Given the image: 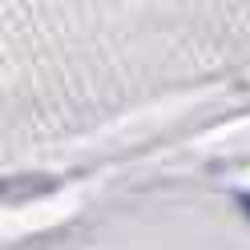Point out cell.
Here are the masks:
<instances>
[{
  "mask_svg": "<svg viewBox=\"0 0 250 250\" xmlns=\"http://www.w3.org/2000/svg\"><path fill=\"white\" fill-rule=\"evenodd\" d=\"M242 206H246V210H250V194H242Z\"/></svg>",
  "mask_w": 250,
  "mask_h": 250,
  "instance_id": "obj_1",
  "label": "cell"
}]
</instances>
